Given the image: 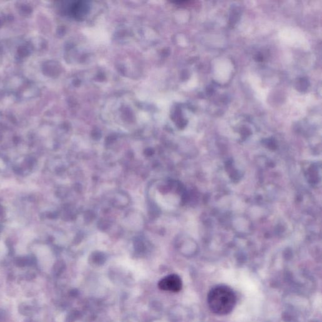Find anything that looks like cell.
<instances>
[{
	"label": "cell",
	"mask_w": 322,
	"mask_h": 322,
	"mask_svg": "<svg viewBox=\"0 0 322 322\" xmlns=\"http://www.w3.org/2000/svg\"><path fill=\"white\" fill-rule=\"evenodd\" d=\"M209 308L217 315H226L234 309L237 297L235 292L225 285H217L209 291L207 297Z\"/></svg>",
	"instance_id": "obj_1"
},
{
	"label": "cell",
	"mask_w": 322,
	"mask_h": 322,
	"mask_svg": "<svg viewBox=\"0 0 322 322\" xmlns=\"http://www.w3.org/2000/svg\"><path fill=\"white\" fill-rule=\"evenodd\" d=\"M158 286L163 291L177 292L181 289L183 282L178 275L171 274L162 279L159 282Z\"/></svg>",
	"instance_id": "obj_2"
}]
</instances>
